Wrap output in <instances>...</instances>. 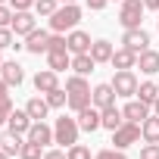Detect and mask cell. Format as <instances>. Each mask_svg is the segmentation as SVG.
<instances>
[{
  "instance_id": "6da1fadb",
  "label": "cell",
  "mask_w": 159,
  "mask_h": 159,
  "mask_svg": "<svg viewBox=\"0 0 159 159\" xmlns=\"http://www.w3.org/2000/svg\"><path fill=\"white\" fill-rule=\"evenodd\" d=\"M66 91H69V109L72 112H81L84 106H91L94 100H91V84H88V75H69L66 78Z\"/></svg>"
},
{
  "instance_id": "7a4b0ae2",
  "label": "cell",
  "mask_w": 159,
  "mask_h": 159,
  "mask_svg": "<svg viewBox=\"0 0 159 159\" xmlns=\"http://www.w3.org/2000/svg\"><path fill=\"white\" fill-rule=\"evenodd\" d=\"M78 22H81V7L78 3H59V10L50 16V31L66 34V31L78 28Z\"/></svg>"
},
{
  "instance_id": "3957f363",
  "label": "cell",
  "mask_w": 159,
  "mask_h": 159,
  "mask_svg": "<svg viewBox=\"0 0 159 159\" xmlns=\"http://www.w3.org/2000/svg\"><path fill=\"white\" fill-rule=\"evenodd\" d=\"M78 119H72V116H59L56 122H53V143H59V147H72V143H78Z\"/></svg>"
},
{
  "instance_id": "277c9868",
  "label": "cell",
  "mask_w": 159,
  "mask_h": 159,
  "mask_svg": "<svg viewBox=\"0 0 159 159\" xmlns=\"http://www.w3.org/2000/svg\"><path fill=\"white\" fill-rule=\"evenodd\" d=\"M143 0H122V7H119V22L122 28H140L143 22Z\"/></svg>"
},
{
  "instance_id": "5b68a950",
  "label": "cell",
  "mask_w": 159,
  "mask_h": 159,
  "mask_svg": "<svg viewBox=\"0 0 159 159\" xmlns=\"http://www.w3.org/2000/svg\"><path fill=\"white\" fill-rule=\"evenodd\" d=\"M143 134H140V122H122L116 131H112V143H116V150H128L131 143H137Z\"/></svg>"
},
{
  "instance_id": "8992f818",
  "label": "cell",
  "mask_w": 159,
  "mask_h": 159,
  "mask_svg": "<svg viewBox=\"0 0 159 159\" xmlns=\"http://www.w3.org/2000/svg\"><path fill=\"white\" fill-rule=\"evenodd\" d=\"M112 88H116V97H125V100H131V97H137V75L131 72V69H122V72H116L112 75V81H109Z\"/></svg>"
},
{
  "instance_id": "52a82bcc",
  "label": "cell",
  "mask_w": 159,
  "mask_h": 159,
  "mask_svg": "<svg viewBox=\"0 0 159 159\" xmlns=\"http://www.w3.org/2000/svg\"><path fill=\"white\" fill-rule=\"evenodd\" d=\"M75 119H78V128L81 131H88V134H94L97 128H103V116H100V109L91 103V106H84L81 112H75Z\"/></svg>"
},
{
  "instance_id": "ba28073f",
  "label": "cell",
  "mask_w": 159,
  "mask_h": 159,
  "mask_svg": "<svg viewBox=\"0 0 159 159\" xmlns=\"http://www.w3.org/2000/svg\"><path fill=\"white\" fill-rule=\"evenodd\" d=\"M122 47H128V50H134V53H143V50L150 47V34H147L143 28H125Z\"/></svg>"
},
{
  "instance_id": "9c48e42d",
  "label": "cell",
  "mask_w": 159,
  "mask_h": 159,
  "mask_svg": "<svg viewBox=\"0 0 159 159\" xmlns=\"http://www.w3.org/2000/svg\"><path fill=\"white\" fill-rule=\"evenodd\" d=\"M31 125H34V119H31L25 109H13L10 119H7V131H10V134H19V137H25Z\"/></svg>"
},
{
  "instance_id": "30bf717a",
  "label": "cell",
  "mask_w": 159,
  "mask_h": 159,
  "mask_svg": "<svg viewBox=\"0 0 159 159\" xmlns=\"http://www.w3.org/2000/svg\"><path fill=\"white\" fill-rule=\"evenodd\" d=\"M19 38H28L34 28H38V19H34V13L31 10H19L16 16H13V25H10Z\"/></svg>"
},
{
  "instance_id": "8fae6325",
  "label": "cell",
  "mask_w": 159,
  "mask_h": 159,
  "mask_svg": "<svg viewBox=\"0 0 159 159\" xmlns=\"http://www.w3.org/2000/svg\"><path fill=\"white\" fill-rule=\"evenodd\" d=\"M66 41H69V53L75 56V53H91V34L88 31H81V28H72L69 34H66Z\"/></svg>"
},
{
  "instance_id": "7c38bea8",
  "label": "cell",
  "mask_w": 159,
  "mask_h": 159,
  "mask_svg": "<svg viewBox=\"0 0 159 159\" xmlns=\"http://www.w3.org/2000/svg\"><path fill=\"white\" fill-rule=\"evenodd\" d=\"M47 47H50V31H44V28H34V31L25 38V50L34 53V56L47 53Z\"/></svg>"
},
{
  "instance_id": "4fadbf2b",
  "label": "cell",
  "mask_w": 159,
  "mask_h": 159,
  "mask_svg": "<svg viewBox=\"0 0 159 159\" xmlns=\"http://www.w3.org/2000/svg\"><path fill=\"white\" fill-rule=\"evenodd\" d=\"M56 88H59V72L41 69V72L34 75V91H38V94H50V91H56Z\"/></svg>"
},
{
  "instance_id": "5bb4252c",
  "label": "cell",
  "mask_w": 159,
  "mask_h": 159,
  "mask_svg": "<svg viewBox=\"0 0 159 159\" xmlns=\"http://www.w3.org/2000/svg\"><path fill=\"white\" fill-rule=\"evenodd\" d=\"M91 100H94V106L97 109H106V106H116V88L106 81V84H97L94 91H91Z\"/></svg>"
},
{
  "instance_id": "9a60e30c",
  "label": "cell",
  "mask_w": 159,
  "mask_h": 159,
  "mask_svg": "<svg viewBox=\"0 0 159 159\" xmlns=\"http://www.w3.org/2000/svg\"><path fill=\"white\" fill-rule=\"evenodd\" d=\"M122 116L128 119V122H143L147 116H153L150 112V103H143V100H137V97H131L128 103H125V109H122Z\"/></svg>"
},
{
  "instance_id": "2e32d148",
  "label": "cell",
  "mask_w": 159,
  "mask_h": 159,
  "mask_svg": "<svg viewBox=\"0 0 159 159\" xmlns=\"http://www.w3.org/2000/svg\"><path fill=\"white\" fill-rule=\"evenodd\" d=\"M0 78H3L10 88H19V84L25 81V72H22V66H19L16 59H7L3 69H0Z\"/></svg>"
},
{
  "instance_id": "e0dca14e",
  "label": "cell",
  "mask_w": 159,
  "mask_h": 159,
  "mask_svg": "<svg viewBox=\"0 0 159 159\" xmlns=\"http://www.w3.org/2000/svg\"><path fill=\"white\" fill-rule=\"evenodd\" d=\"M109 66H112L116 72H122V69H137V53H134V50H128V47H119V50L112 53Z\"/></svg>"
},
{
  "instance_id": "ac0fdd59",
  "label": "cell",
  "mask_w": 159,
  "mask_h": 159,
  "mask_svg": "<svg viewBox=\"0 0 159 159\" xmlns=\"http://www.w3.org/2000/svg\"><path fill=\"white\" fill-rule=\"evenodd\" d=\"M137 69L143 72V75H159V50H143V53H137Z\"/></svg>"
},
{
  "instance_id": "d6986e66",
  "label": "cell",
  "mask_w": 159,
  "mask_h": 159,
  "mask_svg": "<svg viewBox=\"0 0 159 159\" xmlns=\"http://www.w3.org/2000/svg\"><path fill=\"white\" fill-rule=\"evenodd\" d=\"M28 140H34V143H41V147H47V143H53V128L47 125V122H34L31 128H28V134H25Z\"/></svg>"
},
{
  "instance_id": "ffe728a7",
  "label": "cell",
  "mask_w": 159,
  "mask_h": 159,
  "mask_svg": "<svg viewBox=\"0 0 159 159\" xmlns=\"http://www.w3.org/2000/svg\"><path fill=\"white\" fill-rule=\"evenodd\" d=\"M47 69H53V72H66V69H72V53L69 50H50L47 53Z\"/></svg>"
},
{
  "instance_id": "44dd1931",
  "label": "cell",
  "mask_w": 159,
  "mask_h": 159,
  "mask_svg": "<svg viewBox=\"0 0 159 159\" xmlns=\"http://www.w3.org/2000/svg\"><path fill=\"white\" fill-rule=\"evenodd\" d=\"M25 112H28L34 122H44V119H47V112H50V103H47V97H31V100L25 103Z\"/></svg>"
},
{
  "instance_id": "7402d4cb",
  "label": "cell",
  "mask_w": 159,
  "mask_h": 159,
  "mask_svg": "<svg viewBox=\"0 0 159 159\" xmlns=\"http://www.w3.org/2000/svg\"><path fill=\"white\" fill-rule=\"evenodd\" d=\"M140 134H143L147 143H159V116H156V112L140 122Z\"/></svg>"
},
{
  "instance_id": "603a6c76",
  "label": "cell",
  "mask_w": 159,
  "mask_h": 159,
  "mask_svg": "<svg viewBox=\"0 0 159 159\" xmlns=\"http://www.w3.org/2000/svg\"><path fill=\"white\" fill-rule=\"evenodd\" d=\"M100 116H103V128H106V131H116V128L125 122V116H122L119 106H106V109H100Z\"/></svg>"
},
{
  "instance_id": "cb8c5ba5",
  "label": "cell",
  "mask_w": 159,
  "mask_h": 159,
  "mask_svg": "<svg viewBox=\"0 0 159 159\" xmlns=\"http://www.w3.org/2000/svg\"><path fill=\"white\" fill-rule=\"evenodd\" d=\"M94 66H97V59H94L91 53H75V56H72V69H75L78 75H91Z\"/></svg>"
},
{
  "instance_id": "d4e9b609",
  "label": "cell",
  "mask_w": 159,
  "mask_h": 159,
  "mask_svg": "<svg viewBox=\"0 0 159 159\" xmlns=\"http://www.w3.org/2000/svg\"><path fill=\"white\" fill-rule=\"evenodd\" d=\"M112 53H116V47H112L109 41H94V44H91V56H94L97 62H109Z\"/></svg>"
},
{
  "instance_id": "484cf974",
  "label": "cell",
  "mask_w": 159,
  "mask_h": 159,
  "mask_svg": "<svg viewBox=\"0 0 159 159\" xmlns=\"http://www.w3.org/2000/svg\"><path fill=\"white\" fill-rule=\"evenodd\" d=\"M156 97H159V84L156 81H140L137 84V100H143V103H156Z\"/></svg>"
},
{
  "instance_id": "4316f807",
  "label": "cell",
  "mask_w": 159,
  "mask_h": 159,
  "mask_svg": "<svg viewBox=\"0 0 159 159\" xmlns=\"http://www.w3.org/2000/svg\"><path fill=\"white\" fill-rule=\"evenodd\" d=\"M19 159H44V147L25 137L22 140V150H19Z\"/></svg>"
},
{
  "instance_id": "83f0119b",
  "label": "cell",
  "mask_w": 159,
  "mask_h": 159,
  "mask_svg": "<svg viewBox=\"0 0 159 159\" xmlns=\"http://www.w3.org/2000/svg\"><path fill=\"white\" fill-rule=\"evenodd\" d=\"M0 150H3L7 156H19V150H22V137H19V134H7V137H0Z\"/></svg>"
},
{
  "instance_id": "f1b7e54d",
  "label": "cell",
  "mask_w": 159,
  "mask_h": 159,
  "mask_svg": "<svg viewBox=\"0 0 159 159\" xmlns=\"http://www.w3.org/2000/svg\"><path fill=\"white\" fill-rule=\"evenodd\" d=\"M44 97H47L50 109H59V106L69 103V91H66V88H56V91H50V94H44Z\"/></svg>"
},
{
  "instance_id": "f546056e",
  "label": "cell",
  "mask_w": 159,
  "mask_h": 159,
  "mask_svg": "<svg viewBox=\"0 0 159 159\" xmlns=\"http://www.w3.org/2000/svg\"><path fill=\"white\" fill-rule=\"evenodd\" d=\"M59 10V0H34V13L38 16H53Z\"/></svg>"
},
{
  "instance_id": "4dcf8cb0",
  "label": "cell",
  "mask_w": 159,
  "mask_h": 159,
  "mask_svg": "<svg viewBox=\"0 0 159 159\" xmlns=\"http://www.w3.org/2000/svg\"><path fill=\"white\" fill-rule=\"evenodd\" d=\"M7 47H25V44H16V31L13 28H0V50H7Z\"/></svg>"
},
{
  "instance_id": "1f68e13d",
  "label": "cell",
  "mask_w": 159,
  "mask_h": 159,
  "mask_svg": "<svg viewBox=\"0 0 159 159\" xmlns=\"http://www.w3.org/2000/svg\"><path fill=\"white\" fill-rule=\"evenodd\" d=\"M66 156H69V159H91V150H88L84 143H72V147L66 150Z\"/></svg>"
},
{
  "instance_id": "d6a6232c",
  "label": "cell",
  "mask_w": 159,
  "mask_h": 159,
  "mask_svg": "<svg viewBox=\"0 0 159 159\" xmlns=\"http://www.w3.org/2000/svg\"><path fill=\"white\" fill-rule=\"evenodd\" d=\"M13 16H16V10H13V7L0 3V28H10V25H13Z\"/></svg>"
},
{
  "instance_id": "836d02e7",
  "label": "cell",
  "mask_w": 159,
  "mask_h": 159,
  "mask_svg": "<svg viewBox=\"0 0 159 159\" xmlns=\"http://www.w3.org/2000/svg\"><path fill=\"white\" fill-rule=\"evenodd\" d=\"M140 159H159V143H143L140 147Z\"/></svg>"
},
{
  "instance_id": "e575fe53",
  "label": "cell",
  "mask_w": 159,
  "mask_h": 159,
  "mask_svg": "<svg viewBox=\"0 0 159 159\" xmlns=\"http://www.w3.org/2000/svg\"><path fill=\"white\" fill-rule=\"evenodd\" d=\"M10 112H13V97H10V100H0V125H7Z\"/></svg>"
},
{
  "instance_id": "d590c367",
  "label": "cell",
  "mask_w": 159,
  "mask_h": 159,
  "mask_svg": "<svg viewBox=\"0 0 159 159\" xmlns=\"http://www.w3.org/2000/svg\"><path fill=\"white\" fill-rule=\"evenodd\" d=\"M10 7H13L16 13H19V10H31V7H34V0H10Z\"/></svg>"
},
{
  "instance_id": "8d00e7d4",
  "label": "cell",
  "mask_w": 159,
  "mask_h": 159,
  "mask_svg": "<svg viewBox=\"0 0 159 159\" xmlns=\"http://www.w3.org/2000/svg\"><path fill=\"white\" fill-rule=\"evenodd\" d=\"M44 159H69L66 150H44Z\"/></svg>"
},
{
  "instance_id": "74e56055",
  "label": "cell",
  "mask_w": 159,
  "mask_h": 159,
  "mask_svg": "<svg viewBox=\"0 0 159 159\" xmlns=\"http://www.w3.org/2000/svg\"><path fill=\"white\" fill-rule=\"evenodd\" d=\"M84 3H88V10H94V13H100L106 3H109V0H84Z\"/></svg>"
},
{
  "instance_id": "f35d334b",
  "label": "cell",
  "mask_w": 159,
  "mask_h": 159,
  "mask_svg": "<svg viewBox=\"0 0 159 159\" xmlns=\"http://www.w3.org/2000/svg\"><path fill=\"white\" fill-rule=\"evenodd\" d=\"M0 100H10V84L0 78Z\"/></svg>"
},
{
  "instance_id": "ab89813d",
  "label": "cell",
  "mask_w": 159,
  "mask_h": 159,
  "mask_svg": "<svg viewBox=\"0 0 159 159\" xmlns=\"http://www.w3.org/2000/svg\"><path fill=\"white\" fill-rule=\"evenodd\" d=\"M94 159H116V150H100Z\"/></svg>"
},
{
  "instance_id": "60d3db41",
  "label": "cell",
  "mask_w": 159,
  "mask_h": 159,
  "mask_svg": "<svg viewBox=\"0 0 159 159\" xmlns=\"http://www.w3.org/2000/svg\"><path fill=\"white\" fill-rule=\"evenodd\" d=\"M143 7H147V10H156V13H159V0H143Z\"/></svg>"
},
{
  "instance_id": "b9f144b4",
  "label": "cell",
  "mask_w": 159,
  "mask_h": 159,
  "mask_svg": "<svg viewBox=\"0 0 159 159\" xmlns=\"http://www.w3.org/2000/svg\"><path fill=\"white\" fill-rule=\"evenodd\" d=\"M153 112H156V116H159V97H156V103H153Z\"/></svg>"
},
{
  "instance_id": "7bdbcfd3",
  "label": "cell",
  "mask_w": 159,
  "mask_h": 159,
  "mask_svg": "<svg viewBox=\"0 0 159 159\" xmlns=\"http://www.w3.org/2000/svg\"><path fill=\"white\" fill-rule=\"evenodd\" d=\"M116 159H128V156H125V153H122V150H116Z\"/></svg>"
},
{
  "instance_id": "ee69618b",
  "label": "cell",
  "mask_w": 159,
  "mask_h": 159,
  "mask_svg": "<svg viewBox=\"0 0 159 159\" xmlns=\"http://www.w3.org/2000/svg\"><path fill=\"white\" fill-rule=\"evenodd\" d=\"M0 159H10V156H7V153H3V150H0Z\"/></svg>"
},
{
  "instance_id": "f6af8a7d",
  "label": "cell",
  "mask_w": 159,
  "mask_h": 159,
  "mask_svg": "<svg viewBox=\"0 0 159 159\" xmlns=\"http://www.w3.org/2000/svg\"><path fill=\"white\" fill-rule=\"evenodd\" d=\"M59 3H75V0H59Z\"/></svg>"
},
{
  "instance_id": "bcb514c9",
  "label": "cell",
  "mask_w": 159,
  "mask_h": 159,
  "mask_svg": "<svg viewBox=\"0 0 159 159\" xmlns=\"http://www.w3.org/2000/svg\"><path fill=\"white\" fill-rule=\"evenodd\" d=\"M0 3H10V0H0Z\"/></svg>"
},
{
  "instance_id": "7dc6e473",
  "label": "cell",
  "mask_w": 159,
  "mask_h": 159,
  "mask_svg": "<svg viewBox=\"0 0 159 159\" xmlns=\"http://www.w3.org/2000/svg\"><path fill=\"white\" fill-rule=\"evenodd\" d=\"M0 69H3V59H0Z\"/></svg>"
},
{
  "instance_id": "c3c4849f",
  "label": "cell",
  "mask_w": 159,
  "mask_h": 159,
  "mask_svg": "<svg viewBox=\"0 0 159 159\" xmlns=\"http://www.w3.org/2000/svg\"><path fill=\"white\" fill-rule=\"evenodd\" d=\"M156 28H159V22H156Z\"/></svg>"
},
{
  "instance_id": "681fc988",
  "label": "cell",
  "mask_w": 159,
  "mask_h": 159,
  "mask_svg": "<svg viewBox=\"0 0 159 159\" xmlns=\"http://www.w3.org/2000/svg\"><path fill=\"white\" fill-rule=\"evenodd\" d=\"M119 3H122V0H119Z\"/></svg>"
},
{
  "instance_id": "f907efd6",
  "label": "cell",
  "mask_w": 159,
  "mask_h": 159,
  "mask_svg": "<svg viewBox=\"0 0 159 159\" xmlns=\"http://www.w3.org/2000/svg\"><path fill=\"white\" fill-rule=\"evenodd\" d=\"M156 84H159V81H156Z\"/></svg>"
}]
</instances>
